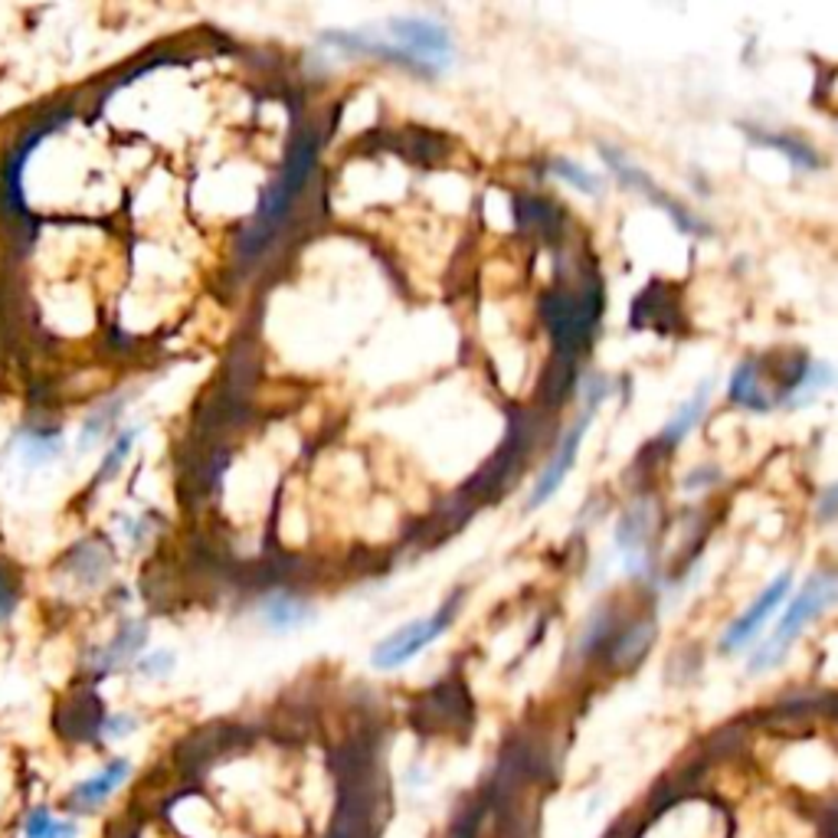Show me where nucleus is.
<instances>
[{"label": "nucleus", "mask_w": 838, "mask_h": 838, "mask_svg": "<svg viewBox=\"0 0 838 838\" xmlns=\"http://www.w3.org/2000/svg\"><path fill=\"white\" fill-rule=\"evenodd\" d=\"M551 171L563 177L566 184H573L576 191H583V194H600V181L586 171V167H580V164H570V161H554L551 164Z\"/></svg>", "instance_id": "obj_16"}, {"label": "nucleus", "mask_w": 838, "mask_h": 838, "mask_svg": "<svg viewBox=\"0 0 838 838\" xmlns=\"http://www.w3.org/2000/svg\"><path fill=\"white\" fill-rule=\"evenodd\" d=\"M263 620L282 632V628H295L302 626V623H308V620H311V610H308L302 600L273 596V600H266V606H263Z\"/></svg>", "instance_id": "obj_12"}, {"label": "nucleus", "mask_w": 838, "mask_h": 838, "mask_svg": "<svg viewBox=\"0 0 838 838\" xmlns=\"http://www.w3.org/2000/svg\"><path fill=\"white\" fill-rule=\"evenodd\" d=\"M135 439H139V429H129V432H122V439L115 442V449L105 456V462H102V469H99V482H109L119 469H122V462L129 459V452H132V446H135Z\"/></svg>", "instance_id": "obj_17"}, {"label": "nucleus", "mask_w": 838, "mask_h": 838, "mask_svg": "<svg viewBox=\"0 0 838 838\" xmlns=\"http://www.w3.org/2000/svg\"><path fill=\"white\" fill-rule=\"evenodd\" d=\"M600 154L606 157V164L613 167V174H620V177L626 181V187L638 191V194H645V197H648L652 204H658V207L665 209V213H668V216H672V219H675V223L682 226V229H688V233H704V226H701L698 219H695V216H692L688 209L678 207V204H675V201H672L668 194H662V191H658V187H655V184L648 181V174H642L638 167H632V164H628L623 154H616L613 147H603V144H600Z\"/></svg>", "instance_id": "obj_7"}, {"label": "nucleus", "mask_w": 838, "mask_h": 838, "mask_svg": "<svg viewBox=\"0 0 838 838\" xmlns=\"http://www.w3.org/2000/svg\"><path fill=\"white\" fill-rule=\"evenodd\" d=\"M648 638H652V623H642V626L628 628L626 635H623V642H620V648H616V658H620V662L635 658V655L648 645Z\"/></svg>", "instance_id": "obj_18"}, {"label": "nucleus", "mask_w": 838, "mask_h": 838, "mask_svg": "<svg viewBox=\"0 0 838 838\" xmlns=\"http://www.w3.org/2000/svg\"><path fill=\"white\" fill-rule=\"evenodd\" d=\"M129 773H132V764L129 760H112L105 769H99L95 776H89V779H82L75 789L70 793V806L72 809H82V813H89V809H95V806H102L125 779H129Z\"/></svg>", "instance_id": "obj_8"}, {"label": "nucleus", "mask_w": 838, "mask_h": 838, "mask_svg": "<svg viewBox=\"0 0 838 838\" xmlns=\"http://www.w3.org/2000/svg\"><path fill=\"white\" fill-rule=\"evenodd\" d=\"M829 384H832V370H829V364H806V367H803V374H799V380L789 387L786 403H789V407H803V403H809L819 390H826Z\"/></svg>", "instance_id": "obj_13"}, {"label": "nucleus", "mask_w": 838, "mask_h": 838, "mask_svg": "<svg viewBox=\"0 0 838 838\" xmlns=\"http://www.w3.org/2000/svg\"><path fill=\"white\" fill-rule=\"evenodd\" d=\"M590 422H593V413H583V417L573 422V429L563 436L560 449L554 452V459L548 462V469L541 472V479H538V486H534V494H531V501H528L531 511L541 508V504H548V501L558 494L563 479H566V472L573 469V462H576V456H580V446H583V436H586Z\"/></svg>", "instance_id": "obj_6"}, {"label": "nucleus", "mask_w": 838, "mask_h": 838, "mask_svg": "<svg viewBox=\"0 0 838 838\" xmlns=\"http://www.w3.org/2000/svg\"><path fill=\"white\" fill-rule=\"evenodd\" d=\"M315 154H318V139L315 135H302L295 141L282 174L276 177V184H269V191L263 194V204H259V213H256V226L259 229H269L276 226L282 216L288 213V207L295 204V197L302 194L311 167H315Z\"/></svg>", "instance_id": "obj_2"}, {"label": "nucleus", "mask_w": 838, "mask_h": 838, "mask_svg": "<svg viewBox=\"0 0 838 838\" xmlns=\"http://www.w3.org/2000/svg\"><path fill=\"white\" fill-rule=\"evenodd\" d=\"M730 400L740 403V407H747V410H757V413L769 407V400L764 397L760 384H757V364L754 360H744L734 370V377H730Z\"/></svg>", "instance_id": "obj_11"}, {"label": "nucleus", "mask_w": 838, "mask_h": 838, "mask_svg": "<svg viewBox=\"0 0 838 838\" xmlns=\"http://www.w3.org/2000/svg\"><path fill=\"white\" fill-rule=\"evenodd\" d=\"M789 590H793V573L786 570V573H779L767 590L754 600V606H750L737 623H730V628H727L724 638H721V652H737V648H744L760 628L767 626V620L779 610V603H786Z\"/></svg>", "instance_id": "obj_5"}, {"label": "nucleus", "mask_w": 838, "mask_h": 838, "mask_svg": "<svg viewBox=\"0 0 838 838\" xmlns=\"http://www.w3.org/2000/svg\"><path fill=\"white\" fill-rule=\"evenodd\" d=\"M711 390H714V380H704L698 390H695V397H692L675 417L668 419V426L662 429V442H682V439L698 426L704 407L711 403Z\"/></svg>", "instance_id": "obj_10"}, {"label": "nucleus", "mask_w": 838, "mask_h": 838, "mask_svg": "<svg viewBox=\"0 0 838 838\" xmlns=\"http://www.w3.org/2000/svg\"><path fill=\"white\" fill-rule=\"evenodd\" d=\"M99 727H102V711H99V701L92 695L70 701L63 707V714H60V730L70 740H89Z\"/></svg>", "instance_id": "obj_9"}, {"label": "nucleus", "mask_w": 838, "mask_h": 838, "mask_svg": "<svg viewBox=\"0 0 838 838\" xmlns=\"http://www.w3.org/2000/svg\"><path fill=\"white\" fill-rule=\"evenodd\" d=\"M836 600V576L832 573H819V576H813L796 596H793V603H789V610H786V616L779 620V626L776 632L769 635L767 642L757 648V655L750 658V672L757 675V672H769V668H776L783 658H786V652L793 648V642L799 638V632L806 623H813L816 616H822L826 610H829V603Z\"/></svg>", "instance_id": "obj_1"}, {"label": "nucleus", "mask_w": 838, "mask_h": 838, "mask_svg": "<svg viewBox=\"0 0 838 838\" xmlns=\"http://www.w3.org/2000/svg\"><path fill=\"white\" fill-rule=\"evenodd\" d=\"M390 37H397L403 43V50L422 63L426 70H436L442 63H449L452 53V40L442 27L429 23V20H417V17H397L390 20Z\"/></svg>", "instance_id": "obj_4"}, {"label": "nucleus", "mask_w": 838, "mask_h": 838, "mask_svg": "<svg viewBox=\"0 0 838 838\" xmlns=\"http://www.w3.org/2000/svg\"><path fill=\"white\" fill-rule=\"evenodd\" d=\"M767 144L779 147V151H789V154H793V161H799V164H806V167H813V164H816V154H813L806 144H796V141H786V139H767Z\"/></svg>", "instance_id": "obj_20"}, {"label": "nucleus", "mask_w": 838, "mask_h": 838, "mask_svg": "<svg viewBox=\"0 0 838 838\" xmlns=\"http://www.w3.org/2000/svg\"><path fill=\"white\" fill-rule=\"evenodd\" d=\"M102 730L109 737H125L129 730H135V717H112V721H102Z\"/></svg>", "instance_id": "obj_22"}, {"label": "nucleus", "mask_w": 838, "mask_h": 838, "mask_svg": "<svg viewBox=\"0 0 838 838\" xmlns=\"http://www.w3.org/2000/svg\"><path fill=\"white\" fill-rule=\"evenodd\" d=\"M456 610H459V603L452 600L446 610H439L436 616H429V620H417V623H410V626L397 628L394 635H387L377 648H374V655H370V665L374 668H380V672H394V668H400V665H407L413 655H419L422 648H429L446 628L452 626V620H456Z\"/></svg>", "instance_id": "obj_3"}, {"label": "nucleus", "mask_w": 838, "mask_h": 838, "mask_svg": "<svg viewBox=\"0 0 838 838\" xmlns=\"http://www.w3.org/2000/svg\"><path fill=\"white\" fill-rule=\"evenodd\" d=\"M23 838H79V826L75 822H63L53 819L47 806L33 809L23 822Z\"/></svg>", "instance_id": "obj_14"}, {"label": "nucleus", "mask_w": 838, "mask_h": 838, "mask_svg": "<svg viewBox=\"0 0 838 838\" xmlns=\"http://www.w3.org/2000/svg\"><path fill=\"white\" fill-rule=\"evenodd\" d=\"M171 668H174V658H171L167 652H157V655H151V658L141 662V672H144V675H167Z\"/></svg>", "instance_id": "obj_21"}, {"label": "nucleus", "mask_w": 838, "mask_h": 838, "mask_svg": "<svg viewBox=\"0 0 838 838\" xmlns=\"http://www.w3.org/2000/svg\"><path fill=\"white\" fill-rule=\"evenodd\" d=\"M17 573L0 560V620H7L17 606Z\"/></svg>", "instance_id": "obj_19"}, {"label": "nucleus", "mask_w": 838, "mask_h": 838, "mask_svg": "<svg viewBox=\"0 0 838 838\" xmlns=\"http://www.w3.org/2000/svg\"><path fill=\"white\" fill-rule=\"evenodd\" d=\"M144 638H147L144 626H125L119 635H115V642L102 652L99 665H102V668H115V665L129 662V658L139 652L141 645H144Z\"/></svg>", "instance_id": "obj_15"}]
</instances>
